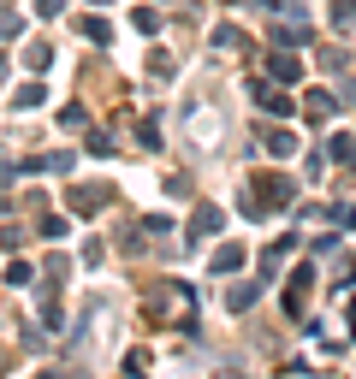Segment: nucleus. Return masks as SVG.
<instances>
[{
  "mask_svg": "<svg viewBox=\"0 0 356 379\" xmlns=\"http://www.w3.org/2000/svg\"><path fill=\"white\" fill-rule=\"evenodd\" d=\"M6 278H12V285H30L36 273H30V261H12V267H6Z\"/></svg>",
  "mask_w": 356,
  "mask_h": 379,
  "instance_id": "nucleus-5",
  "label": "nucleus"
},
{
  "mask_svg": "<svg viewBox=\"0 0 356 379\" xmlns=\"http://www.w3.org/2000/svg\"><path fill=\"white\" fill-rule=\"evenodd\" d=\"M267 65H273V77H297V59H291V54H273Z\"/></svg>",
  "mask_w": 356,
  "mask_h": 379,
  "instance_id": "nucleus-2",
  "label": "nucleus"
},
{
  "mask_svg": "<svg viewBox=\"0 0 356 379\" xmlns=\"http://www.w3.org/2000/svg\"><path fill=\"white\" fill-rule=\"evenodd\" d=\"M267 148H273V154H291L297 143H291V131H267Z\"/></svg>",
  "mask_w": 356,
  "mask_h": 379,
  "instance_id": "nucleus-3",
  "label": "nucleus"
},
{
  "mask_svg": "<svg viewBox=\"0 0 356 379\" xmlns=\"http://www.w3.org/2000/svg\"><path fill=\"white\" fill-rule=\"evenodd\" d=\"M0 77H6V59H0Z\"/></svg>",
  "mask_w": 356,
  "mask_h": 379,
  "instance_id": "nucleus-6",
  "label": "nucleus"
},
{
  "mask_svg": "<svg viewBox=\"0 0 356 379\" xmlns=\"http://www.w3.org/2000/svg\"><path fill=\"white\" fill-rule=\"evenodd\" d=\"M237 261H244V249H237V243H220V249H214V267H220V273H232Z\"/></svg>",
  "mask_w": 356,
  "mask_h": 379,
  "instance_id": "nucleus-1",
  "label": "nucleus"
},
{
  "mask_svg": "<svg viewBox=\"0 0 356 379\" xmlns=\"http://www.w3.org/2000/svg\"><path fill=\"white\" fill-rule=\"evenodd\" d=\"M255 95H261V89H255ZM261 107H267V113H291V101H285V95H273V89L261 95Z\"/></svg>",
  "mask_w": 356,
  "mask_h": 379,
  "instance_id": "nucleus-4",
  "label": "nucleus"
}]
</instances>
